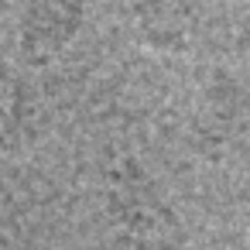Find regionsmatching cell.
Wrapping results in <instances>:
<instances>
[{"label": "cell", "mask_w": 250, "mask_h": 250, "mask_svg": "<svg viewBox=\"0 0 250 250\" xmlns=\"http://www.w3.org/2000/svg\"><path fill=\"white\" fill-rule=\"evenodd\" d=\"M83 0H24L18 14V52L28 65H52L83 35Z\"/></svg>", "instance_id": "obj_1"}, {"label": "cell", "mask_w": 250, "mask_h": 250, "mask_svg": "<svg viewBox=\"0 0 250 250\" xmlns=\"http://www.w3.org/2000/svg\"><path fill=\"white\" fill-rule=\"evenodd\" d=\"M106 209L117 219L120 233H134V236H147V240H154V233L168 229V223H171V209L161 199L158 185L134 161H124L117 171H110Z\"/></svg>", "instance_id": "obj_2"}, {"label": "cell", "mask_w": 250, "mask_h": 250, "mask_svg": "<svg viewBox=\"0 0 250 250\" xmlns=\"http://www.w3.org/2000/svg\"><path fill=\"white\" fill-rule=\"evenodd\" d=\"M137 35L154 52H185L195 38L192 0H134Z\"/></svg>", "instance_id": "obj_3"}, {"label": "cell", "mask_w": 250, "mask_h": 250, "mask_svg": "<svg viewBox=\"0 0 250 250\" xmlns=\"http://www.w3.org/2000/svg\"><path fill=\"white\" fill-rule=\"evenodd\" d=\"M35 127V93L31 86L0 62V147H14Z\"/></svg>", "instance_id": "obj_4"}, {"label": "cell", "mask_w": 250, "mask_h": 250, "mask_svg": "<svg viewBox=\"0 0 250 250\" xmlns=\"http://www.w3.org/2000/svg\"><path fill=\"white\" fill-rule=\"evenodd\" d=\"M96 250H158V243H154V240H147V236L117 233V236H110L106 243H100Z\"/></svg>", "instance_id": "obj_5"}]
</instances>
